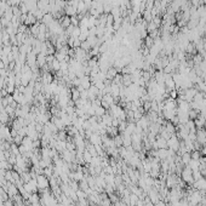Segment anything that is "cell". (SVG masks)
<instances>
[{"instance_id":"cell-1","label":"cell","mask_w":206,"mask_h":206,"mask_svg":"<svg viewBox=\"0 0 206 206\" xmlns=\"http://www.w3.org/2000/svg\"><path fill=\"white\" fill-rule=\"evenodd\" d=\"M37 183H38V187H40V188H45V187L48 186V179H46V177H44V176H39V177H38Z\"/></svg>"},{"instance_id":"cell-2","label":"cell","mask_w":206,"mask_h":206,"mask_svg":"<svg viewBox=\"0 0 206 206\" xmlns=\"http://www.w3.org/2000/svg\"><path fill=\"white\" fill-rule=\"evenodd\" d=\"M61 23H62V27L68 28V27L72 24V22H70V17H69V16H64V17H62V18H61Z\"/></svg>"},{"instance_id":"cell-3","label":"cell","mask_w":206,"mask_h":206,"mask_svg":"<svg viewBox=\"0 0 206 206\" xmlns=\"http://www.w3.org/2000/svg\"><path fill=\"white\" fill-rule=\"evenodd\" d=\"M197 187L200 188V189H201V188H206V183L204 182V179H199V181L197 182Z\"/></svg>"}]
</instances>
